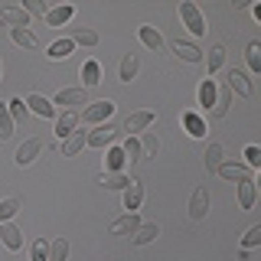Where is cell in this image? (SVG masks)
I'll return each mask as SVG.
<instances>
[{"mask_svg":"<svg viewBox=\"0 0 261 261\" xmlns=\"http://www.w3.org/2000/svg\"><path fill=\"white\" fill-rule=\"evenodd\" d=\"M46 261H69V239H53L49 242Z\"/></svg>","mask_w":261,"mask_h":261,"instance_id":"obj_25","label":"cell"},{"mask_svg":"<svg viewBox=\"0 0 261 261\" xmlns=\"http://www.w3.org/2000/svg\"><path fill=\"white\" fill-rule=\"evenodd\" d=\"M75 127H79V114H75V111H62L59 118H56V137H62V141H65V137H69Z\"/></svg>","mask_w":261,"mask_h":261,"instance_id":"obj_19","label":"cell"},{"mask_svg":"<svg viewBox=\"0 0 261 261\" xmlns=\"http://www.w3.org/2000/svg\"><path fill=\"white\" fill-rule=\"evenodd\" d=\"M53 105H62L65 111H72L75 105H88V92L85 88H62V92L53 98Z\"/></svg>","mask_w":261,"mask_h":261,"instance_id":"obj_7","label":"cell"},{"mask_svg":"<svg viewBox=\"0 0 261 261\" xmlns=\"http://www.w3.org/2000/svg\"><path fill=\"white\" fill-rule=\"evenodd\" d=\"M137 69H141V62H137V56H134V53H127V56H124V59H121V69H118V79H121V82H124V85H127V82H130V79H137Z\"/></svg>","mask_w":261,"mask_h":261,"instance_id":"obj_23","label":"cell"},{"mask_svg":"<svg viewBox=\"0 0 261 261\" xmlns=\"http://www.w3.org/2000/svg\"><path fill=\"white\" fill-rule=\"evenodd\" d=\"M183 124H186V130H190L193 137H202V134H206V124H202V118H199V114H193V111L183 114Z\"/></svg>","mask_w":261,"mask_h":261,"instance_id":"obj_32","label":"cell"},{"mask_svg":"<svg viewBox=\"0 0 261 261\" xmlns=\"http://www.w3.org/2000/svg\"><path fill=\"white\" fill-rule=\"evenodd\" d=\"M7 111H10V118H13V124H27V105H23V98H10L7 101Z\"/></svg>","mask_w":261,"mask_h":261,"instance_id":"obj_29","label":"cell"},{"mask_svg":"<svg viewBox=\"0 0 261 261\" xmlns=\"http://www.w3.org/2000/svg\"><path fill=\"white\" fill-rule=\"evenodd\" d=\"M27 111H33V114H39V118H53L56 114V105L49 101V98H43V95H27Z\"/></svg>","mask_w":261,"mask_h":261,"instance_id":"obj_12","label":"cell"},{"mask_svg":"<svg viewBox=\"0 0 261 261\" xmlns=\"http://www.w3.org/2000/svg\"><path fill=\"white\" fill-rule=\"evenodd\" d=\"M0 239H4V245L10 251H20L23 248V232L13 222H0Z\"/></svg>","mask_w":261,"mask_h":261,"instance_id":"obj_13","label":"cell"},{"mask_svg":"<svg viewBox=\"0 0 261 261\" xmlns=\"http://www.w3.org/2000/svg\"><path fill=\"white\" fill-rule=\"evenodd\" d=\"M222 62H225V49H222V46H212V49H209V75L222 69ZM209 75H206V79H209Z\"/></svg>","mask_w":261,"mask_h":261,"instance_id":"obj_39","label":"cell"},{"mask_svg":"<svg viewBox=\"0 0 261 261\" xmlns=\"http://www.w3.org/2000/svg\"><path fill=\"white\" fill-rule=\"evenodd\" d=\"M124 150L121 147H111L108 150V157H105V167H108V173H121V167H124Z\"/></svg>","mask_w":261,"mask_h":261,"instance_id":"obj_30","label":"cell"},{"mask_svg":"<svg viewBox=\"0 0 261 261\" xmlns=\"http://www.w3.org/2000/svg\"><path fill=\"white\" fill-rule=\"evenodd\" d=\"M23 10H27V13H46L49 7L39 4V0H23Z\"/></svg>","mask_w":261,"mask_h":261,"instance_id":"obj_44","label":"cell"},{"mask_svg":"<svg viewBox=\"0 0 261 261\" xmlns=\"http://www.w3.org/2000/svg\"><path fill=\"white\" fill-rule=\"evenodd\" d=\"M137 36H141V43H144L147 49H153V53H160V49H163V36H160V30H157V27H150V23H141Z\"/></svg>","mask_w":261,"mask_h":261,"instance_id":"obj_14","label":"cell"},{"mask_svg":"<svg viewBox=\"0 0 261 261\" xmlns=\"http://www.w3.org/2000/svg\"><path fill=\"white\" fill-rule=\"evenodd\" d=\"M248 69L251 72H261V43H248Z\"/></svg>","mask_w":261,"mask_h":261,"instance_id":"obj_40","label":"cell"},{"mask_svg":"<svg viewBox=\"0 0 261 261\" xmlns=\"http://www.w3.org/2000/svg\"><path fill=\"white\" fill-rule=\"evenodd\" d=\"M85 141H88L85 130H72V134L62 141V157H79L82 147H85Z\"/></svg>","mask_w":261,"mask_h":261,"instance_id":"obj_15","label":"cell"},{"mask_svg":"<svg viewBox=\"0 0 261 261\" xmlns=\"http://www.w3.org/2000/svg\"><path fill=\"white\" fill-rule=\"evenodd\" d=\"M179 20H183V27L193 33V36H206V20H202L199 7L190 4V0H183L179 4Z\"/></svg>","mask_w":261,"mask_h":261,"instance_id":"obj_1","label":"cell"},{"mask_svg":"<svg viewBox=\"0 0 261 261\" xmlns=\"http://www.w3.org/2000/svg\"><path fill=\"white\" fill-rule=\"evenodd\" d=\"M82 82H85V88H95L98 82H101V65H98L95 59L85 62V69H82Z\"/></svg>","mask_w":261,"mask_h":261,"instance_id":"obj_26","label":"cell"},{"mask_svg":"<svg viewBox=\"0 0 261 261\" xmlns=\"http://www.w3.org/2000/svg\"><path fill=\"white\" fill-rule=\"evenodd\" d=\"M225 88H228V92H235V95H242V98H255V88H251L248 75H245V72H239V69H232V72H228Z\"/></svg>","mask_w":261,"mask_h":261,"instance_id":"obj_6","label":"cell"},{"mask_svg":"<svg viewBox=\"0 0 261 261\" xmlns=\"http://www.w3.org/2000/svg\"><path fill=\"white\" fill-rule=\"evenodd\" d=\"M255 245H261V225H251L242 235V248H255Z\"/></svg>","mask_w":261,"mask_h":261,"instance_id":"obj_41","label":"cell"},{"mask_svg":"<svg viewBox=\"0 0 261 261\" xmlns=\"http://www.w3.org/2000/svg\"><path fill=\"white\" fill-rule=\"evenodd\" d=\"M121 150H124V160H130V163L144 160V150H141V141H137V137H127Z\"/></svg>","mask_w":261,"mask_h":261,"instance_id":"obj_33","label":"cell"},{"mask_svg":"<svg viewBox=\"0 0 261 261\" xmlns=\"http://www.w3.org/2000/svg\"><path fill=\"white\" fill-rule=\"evenodd\" d=\"M72 13H75V10H72L69 4H62V7H49V10H46V23H49V27H65V23L72 20Z\"/></svg>","mask_w":261,"mask_h":261,"instance_id":"obj_20","label":"cell"},{"mask_svg":"<svg viewBox=\"0 0 261 261\" xmlns=\"http://www.w3.org/2000/svg\"><path fill=\"white\" fill-rule=\"evenodd\" d=\"M127 183H130V176H124V173H105L101 176V186H105V190H124Z\"/></svg>","mask_w":261,"mask_h":261,"instance_id":"obj_37","label":"cell"},{"mask_svg":"<svg viewBox=\"0 0 261 261\" xmlns=\"http://www.w3.org/2000/svg\"><path fill=\"white\" fill-rule=\"evenodd\" d=\"M141 150H144V157H157L160 141H157V134H153V130H147V134L141 137Z\"/></svg>","mask_w":261,"mask_h":261,"instance_id":"obj_38","label":"cell"},{"mask_svg":"<svg viewBox=\"0 0 261 261\" xmlns=\"http://www.w3.org/2000/svg\"><path fill=\"white\" fill-rule=\"evenodd\" d=\"M111 141H114V124L108 121V124H98L92 134H88L85 147H105V144H111Z\"/></svg>","mask_w":261,"mask_h":261,"instance_id":"obj_16","label":"cell"},{"mask_svg":"<svg viewBox=\"0 0 261 261\" xmlns=\"http://www.w3.org/2000/svg\"><path fill=\"white\" fill-rule=\"evenodd\" d=\"M153 118H157L153 111H134V114H127V121H124V130H127V134H137V130H147V127L153 124Z\"/></svg>","mask_w":261,"mask_h":261,"instance_id":"obj_11","label":"cell"},{"mask_svg":"<svg viewBox=\"0 0 261 261\" xmlns=\"http://www.w3.org/2000/svg\"><path fill=\"white\" fill-rule=\"evenodd\" d=\"M222 157H225V147L222 144H209V150H206V170H209V173H216V170H219Z\"/></svg>","mask_w":261,"mask_h":261,"instance_id":"obj_28","label":"cell"},{"mask_svg":"<svg viewBox=\"0 0 261 261\" xmlns=\"http://www.w3.org/2000/svg\"><path fill=\"white\" fill-rule=\"evenodd\" d=\"M206 216H209V193H206V186H196L193 196H190V219L193 222H202Z\"/></svg>","mask_w":261,"mask_h":261,"instance_id":"obj_3","label":"cell"},{"mask_svg":"<svg viewBox=\"0 0 261 261\" xmlns=\"http://www.w3.org/2000/svg\"><path fill=\"white\" fill-rule=\"evenodd\" d=\"M216 95H219V85L212 79H202V85H199V105L206 111H212L216 108Z\"/></svg>","mask_w":261,"mask_h":261,"instance_id":"obj_21","label":"cell"},{"mask_svg":"<svg viewBox=\"0 0 261 261\" xmlns=\"http://www.w3.org/2000/svg\"><path fill=\"white\" fill-rule=\"evenodd\" d=\"M10 137H13V118L7 105H0V141H10Z\"/></svg>","mask_w":261,"mask_h":261,"instance_id":"obj_36","label":"cell"},{"mask_svg":"<svg viewBox=\"0 0 261 261\" xmlns=\"http://www.w3.org/2000/svg\"><path fill=\"white\" fill-rule=\"evenodd\" d=\"M245 157H248V163H245L248 170H258L261 167V150H258V147H248V150H245Z\"/></svg>","mask_w":261,"mask_h":261,"instance_id":"obj_43","label":"cell"},{"mask_svg":"<svg viewBox=\"0 0 261 261\" xmlns=\"http://www.w3.org/2000/svg\"><path fill=\"white\" fill-rule=\"evenodd\" d=\"M72 43H75V46H98V33L95 30H85V27H75V30H72Z\"/></svg>","mask_w":261,"mask_h":261,"instance_id":"obj_31","label":"cell"},{"mask_svg":"<svg viewBox=\"0 0 261 261\" xmlns=\"http://www.w3.org/2000/svg\"><path fill=\"white\" fill-rule=\"evenodd\" d=\"M20 212V199L10 196V199H0V222H10V219Z\"/></svg>","mask_w":261,"mask_h":261,"instance_id":"obj_35","label":"cell"},{"mask_svg":"<svg viewBox=\"0 0 261 261\" xmlns=\"http://www.w3.org/2000/svg\"><path fill=\"white\" fill-rule=\"evenodd\" d=\"M10 39L16 46H23V49H36L39 46V39H36V33L33 30H10Z\"/></svg>","mask_w":261,"mask_h":261,"instance_id":"obj_27","label":"cell"},{"mask_svg":"<svg viewBox=\"0 0 261 261\" xmlns=\"http://www.w3.org/2000/svg\"><path fill=\"white\" fill-rule=\"evenodd\" d=\"M0 20L10 23V30H30V13L23 7H4L0 10Z\"/></svg>","mask_w":261,"mask_h":261,"instance_id":"obj_9","label":"cell"},{"mask_svg":"<svg viewBox=\"0 0 261 261\" xmlns=\"http://www.w3.org/2000/svg\"><path fill=\"white\" fill-rule=\"evenodd\" d=\"M111 114H114V101H95V105H88L85 111H82V121L85 124H108L111 121Z\"/></svg>","mask_w":261,"mask_h":261,"instance_id":"obj_2","label":"cell"},{"mask_svg":"<svg viewBox=\"0 0 261 261\" xmlns=\"http://www.w3.org/2000/svg\"><path fill=\"white\" fill-rule=\"evenodd\" d=\"M39 150H43V141H39V137H30V141H23L20 147H16V167H30L33 160L39 157Z\"/></svg>","mask_w":261,"mask_h":261,"instance_id":"obj_4","label":"cell"},{"mask_svg":"<svg viewBox=\"0 0 261 261\" xmlns=\"http://www.w3.org/2000/svg\"><path fill=\"white\" fill-rule=\"evenodd\" d=\"M137 225H141V216H137V212H124L121 219H114V222H111V235L130 239V235L137 232Z\"/></svg>","mask_w":261,"mask_h":261,"instance_id":"obj_8","label":"cell"},{"mask_svg":"<svg viewBox=\"0 0 261 261\" xmlns=\"http://www.w3.org/2000/svg\"><path fill=\"white\" fill-rule=\"evenodd\" d=\"M0 72H4V69H0Z\"/></svg>","mask_w":261,"mask_h":261,"instance_id":"obj_45","label":"cell"},{"mask_svg":"<svg viewBox=\"0 0 261 261\" xmlns=\"http://www.w3.org/2000/svg\"><path fill=\"white\" fill-rule=\"evenodd\" d=\"M157 235H160V225L157 222H141V225H137V232L130 235V245H150Z\"/></svg>","mask_w":261,"mask_h":261,"instance_id":"obj_17","label":"cell"},{"mask_svg":"<svg viewBox=\"0 0 261 261\" xmlns=\"http://www.w3.org/2000/svg\"><path fill=\"white\" fill-rule=\"evenodd\" d=\"M255 199H258L255 179H242V183H239V206L242 209H255Z\"/></svg>","mask_w":261,"mask_h":261,"instance_id":"obj_18","label":"cell"},{"mask_svg":"<svg viewBox=\"0 0 261 261\" xmlns=\"http://www.w3.org/2000/svg\"><path fill=\"white\" fill-rule=\"evenodd\" d=\"M228 105H232V92H228V88H219V95H216V108H212V114H216V118H225V114H228Z\"/></svg>","mask_w":261,"mask_h":261,"instance_id":"obj_34","label":"cell"},{"mask_svg":"<svg viewBox=\"0 0 261 261\" xmlns=\"http://www.w3.org/2000/svg\"><path fill=\"white\" fill-rule=\"evenodd\" d=\"M173 53L186 62H202V49L193 43H183V39H173Z\"/></svg>","mask_w":261,"mask_h":261,"instance_id":"obj_22","label":"cell"},{"mask_svg":"<svg viewBox=\"0 0 261 261\" xmlns=\"http://www.w3.org/2000/svg\"><path fill=\"white\" fill-rule=\"evenodd\" d=\"M72 49H75V43H72V39H59V43H53V46L46 49V56H49L53 62H59V59H69Z\"/></svg>","mask_w":261,"mask_h":261,"instance_id":"obj_24","label":"cell"},{"mask_svg":"<svg viewBox=\"0 0 261 261\" xmlns=\"http://www.w3.org/2000/svg\"><path fill=\"white\" fill-rule=\"evenodd\" d=\"M46 255H49V242L36 239V242H33V261H46Z\"/></svg>","mask_w":261,"mask_h":261,"instance_id":"obj_42","label":"cell"},{"mask_svg":"<svg viewBox=\"0 0 261 261\" xmlns=\"http://www.w3.org/2000/svg\"><path fill=\"white\" fill-rule=\"evenodd\" d=\"M124 209L127 212H137L141 209V202H144V186H141V179H130V183L124 186Z\"/></svg>","mask_w":261,"mask_h":261,"instance_id":"obj_10","label":"cell"},{"mask_svg":"<svg viewBox=\"0 0 261 261\" xmlns=\"http://www.w3.org/2000/svg\"><path fill=\"white\" fill-rule=\"evenodd\" d=\"M216 173L222 176V179H228V183H242V179H255V176H251L255 170H248L245 163H225V160L219 163V170H216Z\"/></svg>","mask_w":261,"mask_h":261,"instance_id":"obj_5","label":"cell"}]
</instances>
